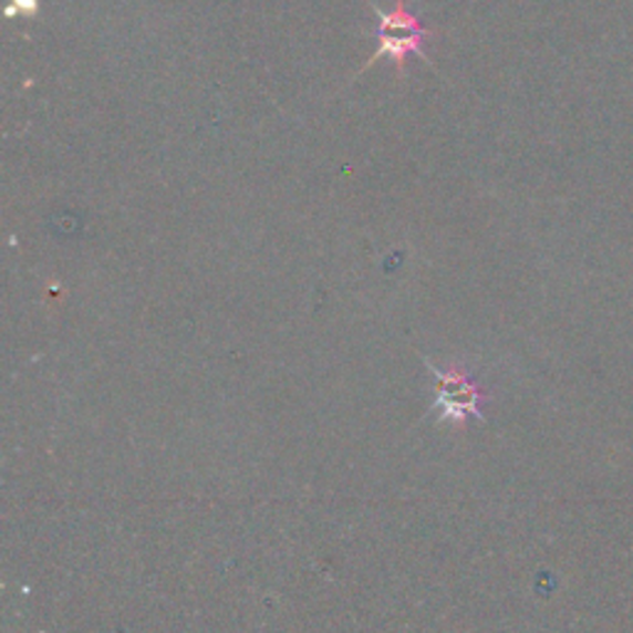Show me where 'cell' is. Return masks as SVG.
Listing matches in <instances>:
<instances>
[{"label": "cell", "instance_id": "1", "mask_svg": "<svg viewBox=\"0 0 633 633\" xmlns=\"http://www.w3.org/2000/svg\"><path fill=\"white\" fill-rule=\"evenodd\" d=\"M430 376H434V408H438V421H450V424L463 426L470 418L482 421V404L488 394L473 382L470 374L460 364L440 369L434 362L424 359Z\"/></svg>", "mask_w": 633, "mask_h": 633}, {"label": "cell", "instance_id": "3", "mask_svg": "<svg viewBox=\"0 0 633 633\" xmlns=\"http://www.w3.org/2000/svg\"><path fill=\"white\" fill-rule=\"evenodd\" d=\"M38 10V0H13V6H8V15L23 13V15H33Z\"/></svg>", "mask_w": 633, "mask_h": 633}, {"label": "cell", "instance_id": "2", "mask_svg": "<svg viewBox=\"0 0 633 633\" xmlns=\"http://www.w3.org/2000/svg\"><path fill=\"white\" fill-rule=\"evenodd\" d=\"M374 13L378 18V50L374 52V58L366 62V68L378 58H392L398 72H406L408 55H424V40L428 35L424 23L411 13L404 0H396L394 10H382L374 6Z\"/></svg>", "mask_w": 633, "mask_h": 633}]
</instances>
